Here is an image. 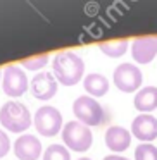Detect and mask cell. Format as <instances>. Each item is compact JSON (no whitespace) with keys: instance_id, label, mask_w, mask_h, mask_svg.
<instances>
[{"instance_id":"obj_1","label":"cell","mask_w":157,"mask_h":160,"mask_svg":"<svg viewBox=\"0 0 157 160\" xmlns=\"http://www.w3.org/2000/svg\"><path fill=\"white\" fill-rule=\"evenodd\" d=\"M54 78L64 86H74L81 81L85 72V62L74 52H60L54 57Z\"/></svg>"},{"instance_id":"obj_2","label":"cell","mask_w":157,"mask_h":160,"mask_svg":"<svg viewBox=\"0 0 157 160\" xmlns=\"http://www.w3.org/2000/svg\"><path fill=\"white\" fill-rule=\"evenodd\" d=\"M0 124L11 132H24L31 126V112L23 102L9 100L0 107Z\"/></svg>"},{"instance_id":"obj_3","label":"cell","mask_w":157,"mask_h":160,"mask_svg":"<svg viewBox=\"0 0 157 160\" xmlns=\"http://www.w3.org/2000/svg\"><path fill=\"white\" fill-rule=\"evenodd\" d=\"M62 141L71 152H86L92 146L93 134L88 126L78 121H69L62 128Z\"/></svg>"},{"instance_id":"obj_4","label":"cell","mask_w":157,"mask_h":160,"mask_svg":"<svg viewBox=\"0 0 157 160\" xmlns=\"http://www.w3.org/2000/svg\"><path fill=\"white\" fill-rule=\"evenodd\" d=\"M73 112L78 122L85 126H100L105 119L104 108L95 98L92 97H78L73 103Z\"/></svg>"},{"instance_id":"obj_5","label":"cell","mask_w":157,"mask_h":160,"mask_svg":"<svg viewBox=\"0 0 157 160\" xmlns=\"http://www.w3.org/2000/svg\"><path fill=\"white\" fill-rule=\"evenodd\" d=\"M33 124H35L36 131L43 138H52L59 131H62V128H64L62 114L55 107H52V105H45V107H40L36 110Z\"/></svg>"},{"instance_id":"obj_6","label":"cell","mask_w":157,"mask_h":160,"mask_svg":"<svg viewBox=\"0 0 157 160\" xmlns=\"http://www.w3.org/2000/svg\"><path fill=\"white\" fill-rule=\"evenodd\" d=\"M112 79H114V84L118 90L124 91V93H133L142 86L143 76H142V71L135 64L124 62L116 67Z\"/></svg>"},{"instance_id":"obj_7","label":"cell","mask_w":157,"mask_h":160,"mask_svg":"<svg viewBox=\"0 0 157 160\" xmlns=\"http://www.w3.org/2000/svg\"><path fill=\"white\" fill-rule=\"evenodd\" d=\"M2 90L7 97H23L28 90V76H26L24 69L12 66V64L5 67L4 74H2Z\"/></svg>"},{"instance_id":"obj_8","label":"cell","mask_w":157,"mask_h":160,"mask_svg":"<svg viewBox=\"0 0 157 160\" xmlns=\"http://www.w3.org/2000/svg\"><path fill=\"white\" fill-rule=\"evenodd\" d=\"M29 90H31L33 97L38 98V100H50V98H54L57 95L59 83H57V79L54 78L52 72L42 71L31 79Z\"/></svg>"},{"instance_id":"obj_9","label":"cell","mask_w":157,"mask_h":160,"mask_svg":"<svg viewBox=\"0 0 157 160\" xmlns=\"http://www.w3.org/2000/svg\"><path fill=\"white\" fill-rule=\"evenodd\" d=\"M131 55L135 62L138 64H149L157 55V35L149 36H138L131 43Z\"/></svg>"},{"instance_id":"obj_10","label":"cell","mask_w":157,"mask_h":160,"mask_svg":"<svg viewBox=\"0 0 157 160\" xmlns=\"http://www.w3.org/2000/svg\"><path fill=\"white\" fill-rule=\"evenodd\" d=\"M14 155L19 160H38L42 157V141L33 134H21L14 141Z\"/></svg>"},{"instance_id":"obj_11","label":"cell","mask_w":157,"mask_h":160,"mask_svg":"<svg viewBox=\"0 0 157 160\" xmlns=\"http://www.w3.org/2000/svg\"><path fill=\"white\" fill-rule=\"evenodd\" d=\"M131 132L140 141H154L157 138V119L152 114H140L131 122Z\"/></svg>"},{"instance_id":"obj_12","label":"cell","mask_w":157,"mask_h":160,"mask_svg":"<svg viewBox=\"0 0 157 160\" xmlns=\"http://www.w3.org/2000/svg\"><path fill=\"white\" fill-rule=\"evenodd\" d=\"M105 145L111 152H124L131 145V134L121 126H111L105 131Z\"/></svg>"},{"instance_id":"obj_13","label":"cell","mask_w":157,"mask_h":160,"mask_svg":"<svg viewBox=\"0 0 157 160\" xmlns=\"http://www.w3.org/2000/svg\"><path fill=\"white\" fill-rule=\"evenodd\" d=\"M135 103L136 110L142 114H149V112L157 108V86H145L135 95Z\"/></svg>"},{"instance_id":"obj_14","label":"cell","mask_w":157,"mask_h":160,"mask_svg":"<svg viewBox=\"0 0 157 160\" xmlns=\"http://www.w3.org/2000/svg\"><path fill=\"white\" fill-rule=\"evenodd\" d=\"M83 86H85V91H86L88 95H92V98L93 97H104L109 91V79L104 74L92 72L83 79Z\"/></svg>"},{"instance_id":"obj_15","label":"cell","mask_w":157,"mask_h":160,"mask_svg":"<svg viewBox=\"0 0 157 160\" xmlns=\"http://www.w3.org/2000/svg\"><path fill=\"white\" fill-rule=\"evenodd\" d=\"M100 50L105 53L107 57L118 59V57L124 55L128 50V42L126 40H118V42H104L100 43Z\"/></svg>"},{"instance_id":"obj_16","label":"cell","mask_w":157,"mask_h":160,"mask_svg":"<svg viewBox=\"0 0 157 160\" xmlns=\"http://www.w3.org/2000/svg\"><path fill=\"white\" fill-rule=\"evenodd\" d=\"M43 160H71V153L64 145H50L43 152Z\"/></svg>"},{"instance_id":"obj_17","label":"cell","mask_w":157,"mask_h":160,"mask_svg":"<svg viewBox=\"0 0 157 160\" xmlns=\"http://www.w3.org/2000/svg\"><path fill=\"white\" fill-rule=\"evenodd\" d=\"M135 160H157V148L150 143L138 145L135 150Z\"/></svg>"},{"instance_id":"obj_18","label":"cell","mask_w":157,"mask_h":160,"mask_svg":"<svg viewBox=\"0 0 157 160\" xmlns=\"http://www.w3.org/2000/svg\"><path fill=\"white\" fill-rule=\"evenodd\" d=\"M21 64H23V67L28 69V71H40L49 64V55H47V53H42V55L31 57V59H24Z\"/></svg>"},{"instance_id":"obj_19","label":"cell","mask_w":157,"mask_h":160,"mask_svg":"<svg viewBox=\"0 0 157 160\" xmlns=\"http://www.w3.org/2000/svg\"><path fill=\"white\" fill-rule=\"evenodd\" d=\"M9 152H11V139H9L7 132L0 129V158H4Z\"/></svg>"},{"instance_id":"obj_20","label":"cell","mask_w":157,"mask_h":160,"mask_svg":"<svg viewBox=\"0 0 157 160\" xmlns=\"http://www.w3.org/2000/svg\"><path fill=\"white\" fill-rule=\"evenodd\" d=\"M104 160H129V158L121 157V155H107V157H104Z\"/></svg>"},{"instance_id":"obj_21","label":"cell","mask_w":157,"mask_h":160,"mask_svg":"<svg viewBox=\"0 0 157 160\" xmlns=\"http://www.w3.org/2000/svg\"><path fill=\"white\" fill-rule=\"evenodd\" d=\"M78 160H92V158H86V157H81V158H78Z\"/></svg>"},{"instance_id":"obj_22","label":"cell","mask_w":157,"mask_h":160,"mask_svg":"<svg viewBox=\"0 0 157 160\" xmlns=\"http://www.w3.org/2000/svg\"><path fill=\"white\" fill-rule=\"evenodd\" d=\"M2 74H4V71H0V81H2Z\"/></svg>"}]
</instances>
